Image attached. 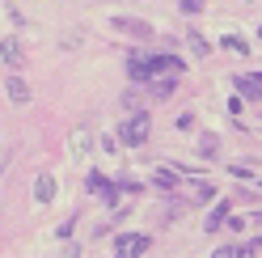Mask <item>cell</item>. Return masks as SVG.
<instances>
[{
  "mask_svg": "<svg viewBox=\"0 0 262 258\" xmlns=\"http://www.w3.org/2000/svg\"><path fill=\"white\" fill-rule=\"evenodd\" d=\"M148 132H152V115H148V110H140V106H131V115L119 123V140L131 144V148H140V144L148 140Z\"/></svg>",
  "mask_w": 262,
  "mask_h": 258,
  "instance_id": "cell-1",
  "label": "cell"
},
{
  "mask_svg": "<svg viewBox=\"0 0 262 258\" xmlns=\"http://www.w3.org/2000/svg\"><path fill=\"white\" fill-rule=\"evenodd\" d=\"M152 250V237L148 233H119L114 237V254L127 258V254H148Z\"/></svg>",
  "mask_w": 262,
  "mask_h": 258,
  "instance_id": "cell-2",
  "label": "cell"
},
{
  "mask_svg": "<svg viewBox=\"0 0 262 258\" xmlns=\"http://www.w3.org/2000/svg\"><path fill=\"white\" fill-rule=\"evenodd\" d=\"M114 30L127 34V38H152V26L140 22V17H114Z\"/></svg>",
  "mask_w": 262,
  "mask_h": 258,
  "instance_id": "cell-3",
  "label": "cell"
},
{
  "mask_svg": "<svg viewBox=\"0 0 262 258\" xmlns=\"http://www.w3.org/2000/svg\"><path fill=\"white\" fill-rule=\"evenodd\" d=\"M173 85H178V76H173V72H161L157 80L148 76V98H152V102H165L169 93H173Z\"/></svg>",
  "mask_w": 262,
  "mask_h": 258,
  "instance_id": "cell-4",
  "label": "cell"
},
{
  "mask_svg": "<svg viewBox=\"0 0 262 258\" xmlns=\"http://www.w3.org/2000/svg\"><path fill=\"white\" fill-rule=\"evenodd\" d=\"M144 59H148V72L157 76V72H186V63L182 59H178V55H144Z\"/></svg>",
  "mask_w": 262,
  "mask_h": 258,
  "instance_id": "cell-5",
  "label": "cell"
},
{
  "mask_svg": "<svg viewBox=\"0 0 262 258\" xmlns=\"http://www.w3.org/2000/svg\"><path fill=\"white\" fill-rule=\"evenodd\" d=\"M237 93H241V102H254V106H258V98H262L258 72H254V76H237Z\"/></svg>",
  "mask_w": 262,
  "mask_h": 258,
  "instance_id": "cell-6",
  "label": "cell"
},
{
  "mask_svg": "<svg viewBox=\"0 0 262 258\" xmlns=\"http://www.w3.org/2000/svg\"><path fill=\"white\" fill-rule=\"evenodd\" d=\"M5 89H9V98L17 102V106H30V98H34V89H30L21 76H9V85H5Z\"/></svg>",
  "mask_w": 262,
  "mask_h": 258,
  "instance_id": "cell-7",
  "label": "cell"
},
{
  "mask_svg": "<svg viewBox=\"0 0 262 258\" xmlns=\"http://www.w3.org/2000/svg\"><path fill=\"white\" fill-rule=\"evenodd\" d=\"M34 199H38V203H51V199H55V178H51V174H38V182H34Z\"/></svg>",
  "mask_w": 262,
  "mask_h": 258,
  "instance_id": "cell-8",
  "label": "cell"
},
{
  "mask_svg": "<svg viewBox=\"0 0 262 258\" xmlns=\"http://www.w3.org/2000/svg\"><path fill=\"white\" fill-rule=\"evenodd\" d=\"M190 199L194 203H211V199H216V186H211L207 178H194L190 182Z\"/></svg>",
  "mask_w": 262,
  "mask_h": 258,
  "instance_id": "cell-9",
  "label": "cell"
},
{
  "mask_svg": "<svg viewBox=\"0 0 262 258\" xmlns=\"http://www.w3.org/2000/svg\"><path fill=\"white\" fill-rule=\"evenodd\" d=\"M127 76H131V80H148V76H152V72H148V59H144V55H131V59H127Z\"/></svg>",
  "mask_w": 262,
  "mask_h": 258,
  "instance_id": "cell-10",
  "label": "cell"
},
{
  "mask_svg": "<svg viewBox=\"0 0 262 258\" xmlns=\"http://www.w3.org/2000/svg\"><path fill=\"white\" fill-rule=\"evenodd\" d=\"M0 55H5V59L13 63V68H21V47L13 42V38H5V42H0Z\"/></svg>",
  "mask_w": 262,
  "mask_h": 258,
  "instance_id": "cell-11",
  "label": "cell"
},
{
  "mask_svg": "<svg viewBox=\"0 0 262 258\" xmlns=\"http://www.w3.org/2000/svg\"><path fill=\"white\" fill-rule=\"evenodd\" d=\"M152 182H157L161 190H173V186H178V174H173V169H152Z\"/></svg>",
  "mask_w": 262,
  "mask_h": 258,
  "instance_id": "cell-12",
  "label": "cell"
},
{
  "mask_svg": "<svg viewBox=\"0 0 262 258\" xmlns=\"http://www.w3.org/2000/svg\"><path fill=\"white\" fill-rule=\"evenodd\" d=\"M224 220H228V207L220 203V207H216V212H211V216H207V229H211V233H216V229H220V224H224Z\"/></svg>",
  "mask_w": 262,
  "mask_h": 258,
  "instance_id": "cell-13",
  "label": "cell"
},
{
  "mask_svg": "<svg viewBox=\"0 0 262 258\" xmlns=\"http://www.w3.org/2000/svg\"><path fill=\"white\" fill-rule=\"evenodd\" d=\"M89 190H97V195H106V190H110V182L102 178V174H93V178H89Z\"/></svg>",
  "mask_w": 262,
  "mask_h": 258,
  "instance_id": "cell-14",
  "label": "cell"
},
{
  "mask_svg": "<svg viewBox=\"0 0 262 258\" xmlns=\"http://www.w3.org/2000/svg\"><path fill=\"white\" fill-rule=\"evenodd\" d=\"M186 38H190V51H194V55H207V42H203V34H186Z\"/></svg>",
  "mask_w": 262,
  "mask_h": 258,
  "instance_id": "cell-15",
  "label": "cell"
},
{
  "mask_svg": "<svg viewBox=\"0 0 262 258\" xmlns=\"http://www.w3.org/2000/svg\"><path fill=\"white\" fill-rule=\"evenodd\" d=\"M199 153H203V157L216 153V136H203V140H199Z\"/></svg>",
  "mask_w": 262,
  "mask_h": 258,
  "instance_id": "cell-16",
  "label": "cell"
},
{
  "mask_svg": "<svg viewBox=\"0 0 262 258\" xmlns=\"http://www.w3.org/2000/svg\"><path fill=\"white\" fill-rule=\"evenodd\" d=\"M224 47H228V51H237V55H245V51H250V47H245L241 38H224Z\"/></svg>",
  "mask_w": 262,
  "mask_h": 258,
  "instance_id": "cell-17",
  "label": "cell"
},
{
  "mask_svg": "<svg viewBox=\"0 0 262 258\" xmlns=\"http://www.w3.org/2000/svg\"><path fill=\"white\" fill-rule=\"evenodd\" d=\"M203 9V0H182V13H199Z\"/></svg>",
  "mask_w": 262,
  "mask_h": 258,
  "instance_id": "cell-18",
  "label": "cell"
},
{
  "mask_svg": "<svg viewBox=\"0 0 262 258\" xmlns=\"http://www.w3.org/2000/svg\"><path fill=\"white\" fill-rule=\"evenodd\" d=\"M250 5H254V0H250Z\"/></svg>",
  "mask_w": 262,
  "mask_h": 258,
  "instance_id": "cell-19",
  "label": "cell"
}]
</instances>
